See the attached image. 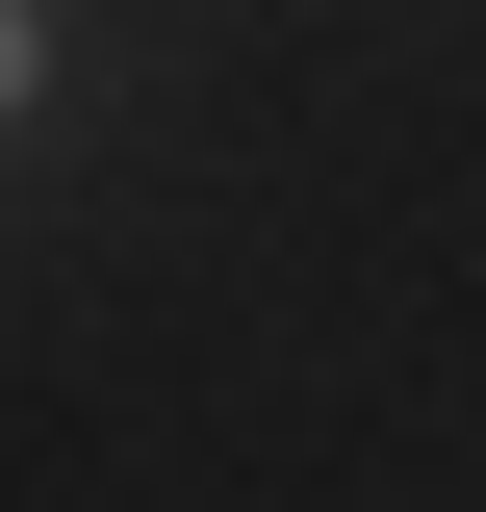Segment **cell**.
<instances>
[{"mask_svg":"<svg viewBox=\"0 0 486 512\" xmlns=\"http://www.w3.org/2000/svg\"><path fill=\"white\" fill-rule=\"evenodd\" d=\"M26 103H52V0H0V128H26Z\"/></svg>","mask_w":486,"mask_h":512,"instance_id":"obj_1","label":"cell"}]
</instances>
